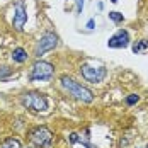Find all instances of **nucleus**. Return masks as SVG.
I'll return each mask as SVG.
<instances>
[{"label":"nucleus","mask_w":148,"mask_h":148,"mask_svg":"<svg viewBox=\"0 0 148 148\" xmlns=\"http://www.w3.org/2000/svg\"><path fill=\"white\" fill-rule=\"evenodd\" d=\"M60 85L63 87V90H65L68 95H72V97L77 99V101H80V102H84V104L94 102V97H95L94 92H92L89 87L82 85L80 82H77V80L72 78V77L61 75V77H60Z\"/></svg>","instance_id":"f257e3e1"},{"label":"nucleus","mask_w":148,"mask_h":148,"mask_svg":"<svg viewBox=\"0 0 148 148\" xmlns=\"http://www.w3.org/2000/svg\"><path fill=\"white\" fill-rule=\"evenodd\" d=\"M19 102L24 109H27L31 112H46L49 102H48V97L45 94L38 92V90H27V92H22L21 97H19Z\"/></svg>","instance_id":"f03ea898"},{"label":"nucleus","mask_w":148,"mask_h":148,"mask_svg":"<svg viewBox=\"0 0 148 148\" xmlns=\"http://www.w3.org/2000/svg\"><path fill=\"white\" fill-rule=\"evenodd\" d=\"M55 65L49 63V61H45V60H38L32 63L29 72V80L31 82H45V80H51L55 77Z\"/></svg>","instance_id":"7ed1b4c3"},{"label":"nucleus","mask_w":148,"mask_h":148,"mask_svg":"<svg viewBox=\"0 0 148 148\" xmlns=\"http://www.w3.org/2000/svg\"><path fill=\"white\" fill-rule=\"evenodd\" d=\"M60 45V38L56 32H53V31H46L45 34L38 39V43L34 46V56L39 60L41 56H45L46 53H49V51H53V49H56Z\"/></svg>","instance_id":"20e7f679"},{"label":"nucleus","mask_w":148,"mask_h":148,"mask_svg":"<svg viewBox=\"0 0 148 148\" xmlns=\"http://www.w3.org/2000/svg\"><path fill=\"white\" fill-rule=\"evenodd\" d=\"M29 140L32 141V145L38 148H51L55 134L46 126H36L29 131Z\"/></svg>","instance_id":"39448f33"},{"label":"nucleus","mask_w":148,"mask_h":148,"mask_svg":"<svg viewBox=\"0 0 148 148\" xmlns=\"http://www.w3.org/2000/svg\"><path fill=\"white\" fill-rule=\"evenodd\" d=\"M80 75L89 84H101L107 77V70L104 66H92V65L84 63V65H80Z\"/></svg>","instance_id":"423d86ee"},{"label":"nucleus","mask_w":148,"mask_h":148,"mask_svg":"<svg viewBox=\"0 0 148 148\" xmlns=\"http://www.w3.org/2000/svg\"><path fill=\"white\" fill-rule=\"evenodd\" d=\"M27 22V9L24 0H15L14 3V19H12V27L15 31H22Z\"/></svg>","instance_id":"0eeeda50"},{"label":"nucleus","mask_w":148,"mask_h":148,"mask_svg":"<svg viewBox=\"0 0 148 148\" xmlns=\"http://www.w3.org/2000/svg\"><path fill=\"white\" fill-rule=\"evenodd\" d=\"M130 32L126 29H119L116 34H112L109 39H107V46L109 48H114V49H124L130 46Z\"/></svg>","instance_id":"6e6552de"},{"label":"nucleus","mask_w":148,"mask_h":148,"mask_svg":"<svg viewBox=\"0 0 148 148\" xmlns=\"http://www.w3.org/2000/svg\"><path fill=\"white\" fill-rule=\"evenodd\" d=\"M27 58H29V55H27V51H26L24 48H21V46L14 48V51H12V60H14V63H26Z\"/></svg>","instance_id":"1a4fd4ad"},{"label":"nucleus","mask_w":148,"mask_h":148,"mask_svg":"<svg viewBox=\"0 0 148 148\" xmlns=\"http://www.w3.org/2000/svg\"><path fill=\"white\" fill-rule=\"evenodd\" d=\"M0 148H22V143L14 136H9L0 143Z\"/></svg>","instance_id":"9d476101"},{"label":"nucleus","mask_w":148,"mask_h":148,"mask_svg":"<svg viewBox=\"0 0 148 148\" xmlns=\"http://www.w3.org/2000/svg\"><path fill=\"white\" fill-rule=\"evenodd\" d=\"M133 53L134 55H141V53H148V41L147 39H140L133 45Z\"/></svg>","instance_id":"9b49d317"},{"label":"nucleus","mask_w":148,"mask_h":148,"mask_svg":"<svg viewBox=\"0 0 148 148\" xmlns=\"http://www.w3.org/2000/svg\"><path fill=\"white\" fill-rule=\"evenodd\" d=\"M14 68L7 66V65H0V80H7L9 77H12Z\"/></svg>","instance_id":"f8f14e48"},{"label":"nucleus","mask_w":148,"mask_h":148,"mask_svg":"<svg viewBox=\"0 0 148 148\" xmlns=\"http://www.w3.org/2000/svg\"><path fill=\"white\" fill-rule=\"evenodd\" d=\"M109 19H111L114 24H121V22L124 21V15L119 14V12H116V10H112V12H109Z\"/></svg>","instance_id":"ddd939ff"},{"label":"nucleus","mask_w":148,"mask_h":148,"mask_svg":"<svg viewBox=\"0 0 148 148\" xmlns=\"http://www.w3.org/2000/svg\"><path fill=\"white\" fill-rule=\"evenodd\" d=\"M136 102H140V95H138V94H130V95H126V99H124V104H126V106H134Z\"/></svg>","instance_id":"4468645a"},{"label":"nucleus","mask_w":148,"mask_h":148,"mask_svg":"<svg viewBox=\"0 0 148 148\" xmlns=\"http://www.w3.org/2000/svg\"><path fill=\"white\" fill-rule=\"evenodd\" d=\"M82 10H84V0H75V12L82 14Z\"/></svg>","instance_id":"2eb2a0df"},{"label":"nucleus","mask_w":148,"mask_h":148,"mask_svg":"<svg viewBox=\"0 0 148 148\" xmlns=\"http://www.w3.org/2000/svg\"><path fill=\"white\" fill-rule=\"evenodd\" d=\"M70 143L72 145H75V143H80V136H78V133H70Z\"/></svg>","instance_id":"dca6fc26"},{"label":"nucleus","mask_w":148,"mask_h":148,"mask_svg":"<svg viewBox=\"0 0 148 148\" xmlns=\"http://www.w3.org/2000/svg\"><path fill=\"white\" fill-rule=\"evenodd\" d=\"M94 26H95V21H94V19H89V22H87V29H94Z\"/></svg>","instance_id":"f3484780"},{"label":"nucleus","mask_w":148,"mask_h":148,"mask_svg":"<svg viewBox=\"0 0 148 148\" xmlns=\"http://www.w3.org/2000/svg\"><path fill=\"white\" fill-rule=\"evenodd\" d=\"M111 2H112V3H116V2H118V0H111Z\"/></svg>","instance_id":"a211bd4d"},{"label":"nucleus","mask_w":148,"mask_h":148,"mask_svg":"<svg viewBox=\"0 0 148 148\" xmlns=\"http://www.w3.org/2000/svg\"><path fill=\"white\" fill-rule=\"evenodd\" d=\"M27 148H38V147H27Z\"/></svg>","instance_id":"6ab92c4d"},{"label":"nucleus","mask_w":148,"mask_h":148,"mask_svg":"<svg viewBox=\"0 0 148 148\" xmlns=\"http://www.w3.org/2000/svg\"><path fill=\"white\" fill-rule=\"evenodd\" d=\"M145 148H148V145H147V147H145Z\"/></svg>","instance_id":"aec40b11"}]
</instances>
